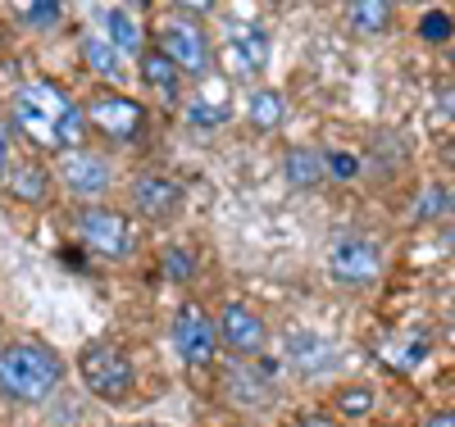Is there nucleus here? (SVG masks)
I'll use <instances>...</instances> for the list:
<instances>
[{"instance_id":"6ab92c4d","label":"nucleus","mask_w":455,"mask_h":427,"mask_svg":"<svg viewBox=\"0 0 455 427\" xmlns=\"http://www.w3.org/2000/svg\"><path fill=\"white\" fill-rule=\"evenodd\" d=\"M83 59H87V68L100 73V77H119V51H114L105 36H96V32L83 36Z\"/></svg>"},{"instance_id":"0eeeda50","label":"nucleus","mask_w":455,"mask_h":427,"mask_svg":"<svg viewBox=\"0 0 455 427\" xmlns=\"http://www.w3.org/2000/svg\"><path fill=\"white\" fill-rule=\"evenodd\" d=\"M160 51L173 59L178 73H205L210 68V42H205L201 23H192V19H169L160 28Z\"/></svg>"},{"instance_id":"dca6fc26","label":"nucleus","mask_w":455,"mask_h":427,"mask_svg":"<svg viewBox=\"0 0 455 427\" xmlns=\"http://www.w3.org/2000/svg\"><path fill=\"white\" fill-rule=\"evenodd\" d=\"M5 186H10V196L23 201V205H46L51 201V173L42 164H14V169H5Z\"/></svg>"},{"instance_id":"f257e3e1","label":"nucleus","mask_w":455,"mask_h":427,"mask_svg":"<svg viewBox=\"0 0 455 427\" xmlns=\"http://www.w3.org/2000/svg\"><path fill=\"white\" fill-rule=\"evenodd\" d=\"M10 123L28 141L51 146V150H78L87 137L83 105L55 83H23L10 100Z\"/></svg>"},{"instance_id":"f8f14e48","label":"nucleus","mask_w":455,"mask_h":427,"mask_svg":"<svg viewBox=\"0 0 455 427\" xmlns=\"http://www.w3.org/2000/svg\"><path fill=\"white\" fill-rule=\"evenodd\" d=\"M228 68L233 73H259L264 64H269V42H264V32L259 28H237L233 36H228Z\"/></svg>"},{"instance_id":"2eb2a0df","label":"nucleus","mask_w":455,"mask_h":427,"mask_svg":"<svg viewBox=\"0 0 455 427\" xmlns=\"http://www.w3.org/2000/svg\"><path fill=\"white\" fill-rule=\"evenodd\" d=\"M287 360H291L300 373H328V368L337 364L332 345H328L323 336H315V332H291V336H287Z\"/></svg>"},{"instance_id":"393cba45","label":"nucleus","mask_w":455,"mask_h":427,"mask_svg":"<svg viewBox=\"0 0 455 427\" xmlns=\"http://www.w3.org/2000/svg\"><path fill=\"white\" fill-rule=\"evenodd\" d=\"M192 268H196V259L187 250H164V278L169 282H187V278H192Z\"/></svg>"},{"instance_id":"f03ea898","label":"nucleus","mask_w":455,"mask_h":427,"mask_svg":"<svg viewBox=\"0 0 455 427\" xmlns=\"http://www.w3.org/2000/svg\"><path fill=\"white\" fill-rule=\"evenodd\" d=\"M64 364L42 341H14L0 351V391L14 405H42L60 391Z\"/></svg>"},{"instance_id":"c85d7f7f","label":"nucleus","mask_w":455,"mask_h":427,"mask_svg":"<svg viewBox=\"0 0 455 427\" xmlns=\"http://www.w3.org/2000/svg\"><path fill=\"white\" fill-rule=\"evenodd\" d=\"M5 164H10V137L0 128V182H5Z\"/></svg>"},{"instance_id":"5701e85b","label":"nucleus","mask_w":455,"mask_h":427,"mask_svg":"<svg viewBox=\"0 0 455 427\" xmlns=\"http://www.w3.org/2000/svg\"><path fill=\"white\" fill-rule=\"evenodd\" d=\"M337 409L347 418H364L373 409V391H369V386H347V391L337 396Z\"/></svg>"},{"instance_id":"f3484780","label":"nucleus","mask_w":455,"mask_h":427,"mask_svg":"<svg viewBox=\"0 0 455 427\" xmlns=\"http://www.w3.org/2000/svg\"><path fill=\"white\" fill-rule=\"evenodd\" d=\"M100 19H105V32H109V46L119 55H137L141 51V23L128 10H100Z\"/></svg>"},{"instance_id":"b1692460","label":"nucleus","mask_w":455,"mask_h":427,"mask_svg":"<svg viewBox=\"0 0 455 427\" xmlns=\"http://www.w3.org/2000/svg\"><path fill=\"white\" fill-rule=\"evenodd\" d=\"M419 36H424V42H446V36H451V14L446 10H428L419 19Z\"/></svg>"},{"instance_id":"4be33fe9","label":"nucleus","mask_w":455,"mask_h":427,"mask_svg":"<svg viewBox=\"0 0 455 427\" xmlns=\"http://www.w3.org/2000/svg\"><path fill=\"white\" fill-rule=\"evenodd\" d=\"M14 14L28 28H51V23L64 19V5H55V0H32V5H14Z\"/></svg>"},{"instance_id":"a211bd4d","label":"nucleus","mask_w":455,"mask_h":427,"mask_svg":"<svg viewBox=\"0 0 455 427\" xmlns=\"http://www.w3.org/2000/svg\"><path fill=\"white\" fill-rule=\"evenodd\" d=\"M283 114H287V105H283L278 91H269V87L251 91V100H246V119H251L255 132H274V128L283 123Z\"/></svg>"},{"instance_id":"cd10ccee","label":"nucleus","mask_w":455,"mask_h":427,"mask_svg":"<svg viewBox=\"0 0 455 427\" xmlns=\"http://www.w3.org/2000/svg\"><path fill=\"white\" fill-rule=\"evenodd\" d=\"M291 427H337V423H332V418H323V414H300Z\"/></svg>"},{"instance_id":"6e6552de","label":"nucleus","mask_w":455,"mask_h":427,"mask_svg":"<svg viewBox=\"0 0 455 427\" xmlns=\"http://www.w3.org/2000/svg\"><path fill=\"white\" fill-rule=\"evenodd\" d=\"M214 328H219V341H223L233 355H259L264 341H269V328H264V319L255 314L251 304H242V300L223 304V314H219Z\"/></svg>"},{"instance_id":"7ed1b4c3","label":"nucleus","mask_w":455,"mask_h":427,"mask_svg":"<svg viewBox=\"0 0 455 427\" xmlns=\"http://www.w3.org/2000/svg\"><path fill=\"white\" fill-rule=\"evenodd\" d=\"M78 373L87 382V391L100 396V400H124L132 391V382H137V364L128 351H119V345H109V341H92L83 345V355H78Z\"/></svg>"},{"instance_id":"9b49d317","label":"nucleus","mask_w":455,"mask_h":427,"mask_svg":"<svg viewBox=\"0 0 455 427\" xmlns=\"http://www.w3.org/2000/svg\"><path fill=\"white\" fill-rule=\"evenodd\" d=\"M64 186L78 196H100L109 186V164L92 150H64Z\"/></svg>"},{"instance_id":"c756f323","label":"nucleus","mask_w":455,"mask_h":427,"mask_svg":"<svg viewBox=\"0 0 455 427\" xmlns=\"http://www.w3.org/2000/svg\"><path fill=\"white\" fill-rule=\"evenodd\" d=\"M424 427H455V414H437V418H428Z\"/></svg>"},{"instance_id":"7c9ffc66","label":"nucleus","mask_w":455,"mask_h":427,"mask_svg":"<svg viewBox=\"0 0 455 427\" xmlns=\"http://www.w3.org/2000/svg\"><path fill=\"white\" fill-rule=\"evenodd\" d=\"M446 210H451V214H455V191H451V201H446Z\"/></svg>"},{"instance_id":"423d86ee","label":"nucleus","mask_w":455,"mask_h":427,"mask_svg":"<svg viewBox=\"0 0 455 427\" xmlns=\"http://www.w3.org/2000/svg\"><path fill=\"white\" fill-rule=\"evenodd\" d=\"M173 345H178V355L187 364H210L214 351H219V328L214 319L205 314L201 304H182L178 314H173Z\"/></svg>"},{"instance_id":"ddd939ff","label":"nucleus","mask_w":455,"mask_h":427,"mask_svg":"<svg viewBox=\"0 0 455 427\" xmlns=\"http://www.w3.org/2000/svg\"><path fill=\"white\" fill-rule=\"evenodd\" d=\"M187 119H192V128H219L233 119V91H228V83H205L192 100V109H187Z\"/></svg>"},{"instance_id":"1a4fd4ad","label":"nucleus","mask_w":455,"mask_h":427,"mask_svg":"<svg viewBox=\"0 0 455 427\" xmlns=\"http://www.w3.org/2000/svg\"><path fill=\"white\" fill-rule=\"evenodd\" d=\"M328 268H332L337 282H347V287H369L378 273H383V255H378L369 241H360V237H347V241L332 246Z\"/></svg>"},{"instance_id":"412c9836","label":"nucleus","mask_w":455,"mask_h":427,"mask_svg":"<svg viewBox=\"0 0 455 427\" xmlns=\"http://www.w3.org/2000/svg\"><path fill=\"white\" fill-rule=\"evenodd\" d=\"M387 19H392V5H383V0H360V5H351L355 32H378V28H387Z\"/></svg>"},{"instance_id":"4468645a","label":"nucleus","mask_w":455,"mask_h":427,"mask_svg":"<svg viewBox=\"0 0 455 427\" xmlns=\"http://www.w3.org/2000/svg\"><path fill=\"white\" fill-rule=\"evenodd\" d=\"M141 83H146V91H156L164 105H178V96H182V73L173 68V59L164 51H146L141 55Z\"/></svg>"},{"instance_id":"39448f33","label":"nucleus","mask_w":455,"mask_h":427,"mask_svg":"<svg viewBox=\"0 0 455 427\" xmlns=\"http://www.w3.org/2000/svg\"><path fill=\"white\" fill-rule=\"evenodd\" d=\"M83 119H87V132L96 128L109 141H132L146 128V109L137 100H128V96H92Z\"/></svg>"},{"instance_id":"20e7f679","label":"nucleus","mask_w":455,"mask_h":427,"mask_svg":"<svg viewBox=\"0 0 455 427\" xmlns=\"http://www.w3.org/2000/svg\"><path fill=\"white\" fill-rule=\"evenodd\" d=\"M78 237L92 255L100 259H128L132 255V223L119 210H105V205H87L78 214Z\"/></svg>"},{"instance_id":"9d476101","label":"nucleus","mask_w":455,"mask_h":427,"mask_svg":"<svg viewBox=\"0 0 455 427\" xmlns=\"http://www.w3.org/2000/svg\"><path fill=\"white\" fill-rule=\"evenodd\" d=\"M132 201L146 218H173L178 205H182V186L173 178H160V173H146L132 182Z\"/></svg>"},{"instance_id":"aec40b11","label":"nucleus","mask_w":455,"mask_h":427,"mask_svg":"<svg viewBox=\"0 0 455 427\" xmlns=\"http://www.w3.org/2000/svg\"><path fill=\"white\" fill-rule=\"evenodd\" d=\"M283 169H287V178H291L296 186H310V182L323 178V154L296 146V150H287V164H283Z\"/></svg>"},{"instance_id":"bb28decb","label":"nucleus","mask_w":455,"mask_h":427,"mask_svg":"<svg viewBox=\"0 0 455 427\" xmlns=\"http://www.w3.org/2000/svg\"><path fill=\"white\" fill-rule=\"evenodd\" d=\"M442 210H446V191H442V186H428L424 196H419V214H424V218H437Z\"/></svg>"},{"instance_id":"2f4dec72","label":"nucleus","mask_w":455,"mask_h":427,"mask_svg":"<svg viewBox=\"0 0 455 427\" xmlns=\"http://www.w3.org/2000/svg\"><path fill=\"white\" fill-rule=\"evenodd\" d=\"M451 246H455V232H451Z\"/></svg>"},{"instance_id":"473e14b6","label":"nucleus","mask_w":455,"mask_h":427,"mask_svg":"<svg viewBox=\"0 0 455 427\" xmlns=\"http://www.w3.org/2000/svg\"><path fill=\"white\" fill-rule=\"evenodd\" d=\"M451 64H455V51H451Z\"/></svg>"},{"instance_id":"a878e982","label":"nucleus","mask_w":455,"mask_h":427,"mask_svg":"<svg viewBox=\"0 0 455 427\" xmlns=\"http://www.w3.org/2000/svg\"><path fill=\"white\" fill-rule=\"evenodd\" d=\"M323 173H332V178H355V173H360V160H355V154H347V150H328V154H323Z\"/></svg>"}]
</instances>
